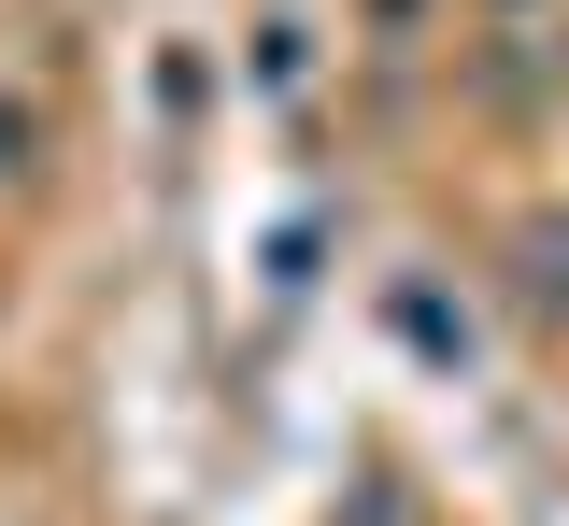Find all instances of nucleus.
Wrapping results in <instances>:
<instances>
[{
    "instance_id": "nucleus-2",
    "label": "nucleus",
    "mask_w": 569,
    "mask_h": 526,
    "mask_svg": "<svg viewBox=\"0 0 569 526\" xmlns=\"http://www.w3.org/2000/svg\"><path fill=\"white\" fill-rule=\"evenodd\" d=\"M14 156H29V114H0V171H14Z\"/></svg>"
},
{
    "instance_id": "nucleus-3",
    "label": "nucleus",
    "mask_w": 569,
    "mask_h": 526,
    "mask_svg": "<svg viewBox=\"0 0 569 526\" xmlns=\"http://www.w3.org/2000/svg\"><path fill=\"white\" fill-rule=\"evenodd\" d=\"M498 14H512V0H498Z\"/></svg>"
},
{
    "instance_id": "nucleus-1",
    "label": "nucleus",
    "mask_w": 569,
    "mask_h": 526,
    "mask_svg": "<svg viewBox=\"0 0 569 526\" xmlns=\"http://www.w3.org/2000/svg\"><path fill=\"white\" fill-rule=\"evenodd\" d=\"M512 256H527V271H512V285H527V313H569V227H527Z\"/></svg>"
}]
</instances>
